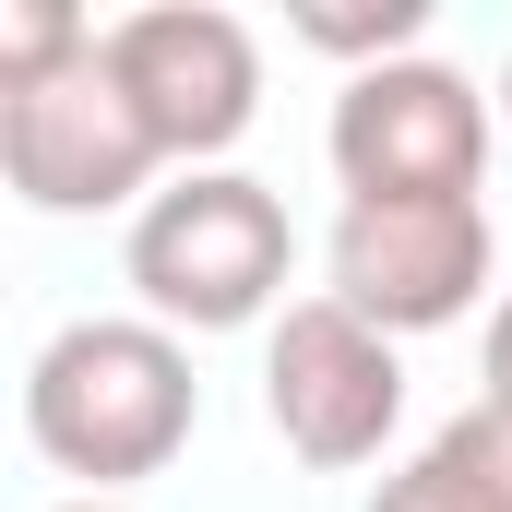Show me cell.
Masks as SVG:
<instances>
[{"mask_svg": "<svg viewBox=\"0 0 512 512\" xmlns=\"http://www.w3.org/2000/svg\"><path fill=\"white\" fill-rule=\"evenodd\" d=\"M191 405H203V393H191V358H179L167 322H72V334H48L36 370H24V429H36V453L72 465V477H96V489H131V477L179 465Z\"/></svg>", "mask_w": 512, "mask_h": 512, "instance_id": "obj_1", "label": "cell"}, {"mask_svg": "<svg viewBox=\"0 0 512 512\" xmlns=\"http://www.w3.org/2000/svg\"><path fill=\"white\" fill-rule=\"evenodd\" d=\"M286 203L239 179V167H191L179 191H155L143 215H131V286H143V310L155 322H191V334H239L274 310V286H286Z\"/></svg>", "mask_w": 512, "mask_h": 512, "instance_id": "obj_2", "label": "cell"}, {"mask_svg": "<svg viewBox=\"0 0 512 512\" xmlns=\"http://www.w3.org/2000/svg\"><path fill=\"white\" fill-rule=\"evenodd\" d=\"M0 167H12V191L36 215H108L167 167V143L143 131L131 84L108 72V36H84L72 60L0 84Z\"/></svg>", "mask_w": 512, "mask_h": 512, "instance_id": "obj_3", "label": "cell"}, {"mask_svg": "<svg viewBox=\"0 0 512 512\" xmlns=\"http://www.w3.org/2000/svg\"><path fill=\"white\" fill-rule=\"evenodd\" d=\"M477 167H489V96L441 60H382V72H346L334 96V179L346 203H477Z\"/></svg>", "mask_w": 512, "mask_h": 512, "instance_id": "obj_4", "label": "cell"}, {"mask_svg": "<svg viewBox=\"0 0 512 512\" xmlns=\"http://www.w3.org/2000/svg\"><path fill=\"white\" fill-rule=\"evenodd\" d=\"M262 417L286 429L298 465H370L405 417V370H393V334L358 322L346 298H298L262 346Z\"/></svg>", "mask_w": 512, "mask_h": 512, "instance_id": "obj_5", "label": "cell"}, {"mask_svg": "<svg viewBox=\"0 0 512 512\" xmlns=\"http://www.w3.org/2000/svg\"><path fill=\"white\" fill-rule=\"evenodd\" d=\"M108 72L131 84L143 131L191 167V155H227L262 108V48L239 12L215 0H155V12H120L108 24Z\"/></svg>", "mask_w": 512, "mask_h": 512, "instance_id": "obj_6", "label": "cell"}, {"mask_svg": "<svg viewBox=\"0 0 512 512\" xmlns=\"http://www.w3.org/2000/svg\"><path fill=\"white\" fill-rule=\"evenodd\" d=\"M489 286V203H346L334 215V298L382 334H441Z\"/></svg>", "mask_w": 512, "mask_h": 512, "instance_id": "obj_7", "label": "cell"}, {"mask_svg": "<svg viewBox=\"0 0 512 512\" xmlns=\"http://www.w3.org/2000/svg\"><path fill=\"white\" fill-rule=\"evenodd\" d=\"M370 512H512V417L465 405L453 429H429V453L405 477H382Z\"/></svg>", "mask_w": 512, "mask_h": 512, "instance_id": "obj_8", "label": "cell"}, {"mask_svg": "<svg viewBox=\"0 0 512 512\" xmlns=\"http://www.w3.org/2000/svg\"><path fill=\"white\" fill-rule=\"evenodd\" d=\"M417 24H429V0H382V12H322V0H310V12H298V36H310V48H346V60L370 48V72H382Z\"/></svg>", "mask_w": 512, "mask_h": 512, "instance_id": "obj_9", "label": "cell"}, {"mask_svg": "<svg viewBox=\"0 0 512 512\" xmlns=\"http://www.w3.org/2000/svg\"><path fill=\"white\" fill-rule=\"evenodd\" d=\"M477 405H501V417H512V298L489 310V393H477Z\"/></svg>", "mask_w": 512, "mask_h": 512, "instance_id": "obj_10", "label": "cell"}, {"mask_svg": "<svg viewBox=\"0 0 512 512\" xmlns=\"http://www.w3.org/2000/svg\"><path fill=\"white\" fill-rule=\"evenodd\" d=\"M60 512H120V501H60Z\"/></svg>", "mask_w": 512, "mask_h": 512, "instance_id": "obj_11", "label": "cell"}, {"mask_svg": "<svg viewBox=\"0 0 512 512\" xmlns=\"http://www.w3.org/2000/svg\"><path fill=\"white\" fill-rule=\"evenodd\" d=\"M501 108H512V60H501Z\"/></svg>", "mask_w": 512, "mask_h": 512, "instance_id": "obj_12", "label": "cell"}]
</instances>
